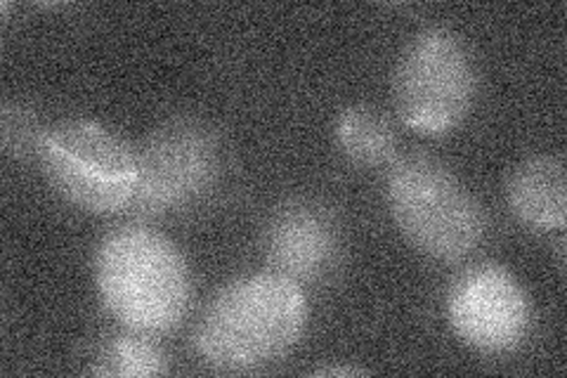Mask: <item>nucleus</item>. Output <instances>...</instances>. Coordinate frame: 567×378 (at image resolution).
<instances>
[{"mask_svg":"<svg viewBox=\"0 0 567 378\" xmlns=\"http://www.w3.org/2000/svg\"><path fill=\"white\" fill-rule=\"evenodd\" d=\"M362 374L367 371L360 367H322L315 371V376H362Z\"/></svg>","mask_w":567,"mask_h":378,"instance_id":"nucleus-13","label":"nucleus"},{"mask_svg":"<svg viewBox=\"0 0 567 378\" xmlns=\"http://www.w3.org/2000/svg\"><path fill=\"white\" fill-rule=\"evenodd\" d=\"M218 142L206 125L175 119L150 133L137 150L133 211L156 215L199 200L218 175Z\"/></svg>","mask_w":567,"mask_h":378,"instance_id":"nucleus-6","label":"nucleus"},{"mask_svg":"<svg viewBox=\"0 0 567 378\" xmlns=\"http://www.w3.org/2000/svg\"><path fill=\"white\" fill-rule=\"evenodd\" d=\"M385 196L402 237L433 260H464L485 239L487 218L481 202L435 156L398 159L388 173Z\"/></svg>","mask_w":567,"mask_h":378,"instance_id":"nucleus-3","label":"nucleus"},{"mask_svg":"<svg viewBox=\"0 0 567 378\" xmlns=\"http://www.w3.org/2000/svg\"><path fill=\"white\" fill-rule=\"evenodd\" d=\"M39 159L52 190L81 211L112 215L135 200L137 150L97 121L50 125Z\"/></svg>","mask_w":567,"mask_h":378,"instance_id":"nucleus-4","label":"nucleus"},{"mask_svg":"<svg viewBox=\"0 0 567 378\" xmlns=\"http://www.w3.org/2000/svg\"><path fill=\"white\" fill-rule=\"evenodd\" d=\"M450 329L481 353L516 350L529 334V298L502 265H477L458 275L445 298Z\"/></svg>","mask_w":567,"mask_h":378,"instance_id":"nucleus-7","label":"nucleus"},{"mask_svg":"<svg viewBox=\"0 0 567 378\" xmlns=\"http://www.w3.org/2000/svg\"><path fill=\"white\" fill-rule=\"evenodd\" d=\"M308 317L298 282L279 273L246 275L208 303L194 331V350L218 371H256L298 346Z\"/></svg>","mask_w":567,"mask_h":378,"instance_id":"nucleus-1","label":"nucleus"},{"mask_svg":"<svg viewBox=\"0 0 567 378\" xmlns=\"http://www.w3.org/2000/svg\"><path fill=\"white\" fill-rule=\"evenodd\" d=\"M95 289L121 327L135 334H166L187 315L192 275L185 256L166 234L123 225L97 244Z\"/></svg>","mask_w":567,"mask_h":378,"instance_id":"nucleus-2","label":"nucleus"},{"mask_svg":"<svg viewBox=\"0 0 567 378\" xmlns=\"http://www.w3.org/2000/svg\"><path fill=\"white\" fill-rule=\"evenodd\" d=\"M45 133L48 129L31 106L22 102H8L3 106V116H0V140H3V150L8 156H39Z\"/></svg>","mask_w":567,"mask_h":378,"instance_id":"nucleus-12","label":"nucleus"},{"mask_svg":"<svg viewBox=\"0 0 567 378\" xmlns=\"http://www.w3.org/2000/svg\"><path fill=\"white\" fill-rule=\"evenodd\" d=\"M95 376H118V378H150L166 371V357L145 334L114 336L97 346L93 357Z\"/></svg>","mask_w":567,"mask_h":378,"instance_id":"nucleus-11","label":"nucleus"},{"mask_svg":"<svg viewBox=\"0 0 567 378\" xmlns=\"http://www.w3.org/2000/svg\"><path fill=\"white\" fill-rule=\"evenodd\" d=\"M333 137L339 150L360 166H381L398 152L395 125L369 104H350L339 112Z\"/></svg>","mask_w":567,"mask_h":378,"instance_id":"nucleus-10","label":"nucleus"},{"mask_svg":"<svg viewBox=\"0 0 567 378\" xmlns=\"http://www.w3.org/2000/svg\"><path fill=\"white\" fill-rule=\"evenodd\" d=\"M475 88V64L461 35L442 27L423 29L395 64V112L406 129L445 135L468 116Z\"/></svg>","mask_w":567,"mask_h":378,"instance_id":"nucleus-5","label":"nucleus"},{"mask_svg":"<svg viewBox=\"0 0 567 378\" xmlns=\"http://www.w3.org/2000/svg\"><path fill=\"white\" fill-rule=\"evenodd\" d=\"M506 202L516 221L537 234H563L567 223L565 164L556 154H535L513 168Z\"/></svg>","mask_w":567,"mask_h":378,"instance_id":"nucleus-9","label":"nucleus"},{"mask_svg":"<svg viewBox=\"0 0 567 378\" xmlns=\"http://www.w3.org/2000/svg\"><path fill=\"white\" fill-rule=\"evenodd\" d=\"M339 237L329 213L306 202L279 208L265 234V254L275 273L298 284L322 277L333 265Z\"/></svg>","mask_w":567,"mask_h":378,"instance_id":"nucleus-8","label":"nucleus"}]
</instances>
